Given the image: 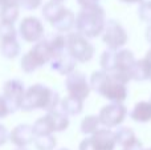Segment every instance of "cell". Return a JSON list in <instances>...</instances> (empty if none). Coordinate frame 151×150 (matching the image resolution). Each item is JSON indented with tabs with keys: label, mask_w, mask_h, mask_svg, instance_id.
<instances>
[{
	"label": "cell",
	"mask_w": 151,
	"mask_h": 150,
	"mask_svg": "<svg viewBox=\"0 0 151 150\" xmlns=\"http://www.w3.org/2000/svg\"><path fill=\"white\" fill-rule=\"evenodd\" d=\"M89 82L91 90L109 100L110 102H123L129 96L127 84L102 69L93 72Z\"/></svg>",
	"instance_id": "6da1fadb"
},
{
	"label": "cell",
	"mask_w": 151,
	"mask_h": 150,
	"mask_svg": "<svg viewBox=\"0 0 151 150\" xmlns=\"http://www.w3.org/2000/svg\"><path fill=\"white\" fill-rule=\"evenodd\" d=\"M106 24V12L98 4H89L81 7L76 16V29L78 33L88 39H96L101 36Z\"/></svg>",
	"instance_id": "7a4b0ae2"
},
{
	"label": "cell",
	"mask_w": 151,
	"mask_h": 150,
	"mask_svg": "<svg viewBox=\"0 0 151 150\" xmlns=\"http://www.w3.org/2000/svg\"><path fill=\"white\" fill-rule=\"evenodd\" d=\"M58 105H60V96L55 89L44 84H33L28 89H25V94H24L20 110L50 112L57 109Z\"/></svg>",
	"instance_id": "3957f363"
},
{
	"label": "cell",
	"mask_w": 151,
	"mask_h": 150,
	"mask_svg": "<svg viewBox=\"0 0 151 150\" xmlns=\"http://www.w3.org/2000/svg\"><path fill=\"white\" fill-rule=\"evenodd\" d=\"M41 13L45 20L61 33H68L76 25V15L63 3L50 0L42 5Z\"/></svg>",
	"instance_id": "277c9868"
},
{
	"label": "cell",
	"mask_w": 151,
	"mask_h": 150,
	"mask_svg": "<svg viewBox=\"0 0 151 150\" xmlns=\"http://www.w3.org/2000/svg\"><path fill=\"white\" fill-rule=\"evenodd\" d=\"M55 52H53L52 47L45 39L40 40V41L35 43L33 47L24 53L23 57L20 60L21 71L25 73H33L42 65L50 63L55 58Z\"/></svg>",
	"instance_id": "5b68a950"
},
{
	"label": "cell",
	"mask_w": 151,
	"mask_h": 150,
	"mask_svg": "<svg viewBox=\"0 0 151 150\" xmlns=\"http://www.w3.org/2000/svg\"><path fill=\"white\" fill-rule=\"evenodd\" d=\"M69 116L57 108L55 110L47 112L42 117L37 118L32 128L35 136H47L64 132L69 128Z\"/></svg>",
	"instance_id": "8992f818"
},
{
	"label": "cell",
	"mask_w": 151,
	"mask_h": 150,
	"mask_svg": "<svg viewBox=\"0 0 151 150\" xmlns=\"http://www.w3.org/2000/svg\"><path fill=\"white\" fill-rule=\"evenodd\" d=\"M66 50L77 63H88L93 58L96 48L88 37L78 32H68L66 33Z\"/></svg>",
	"instance_id": "52a82bcc"
},
{
	"label": "cell",
	"mask_w": 151,
	"mask_h": 150,
	"mask_svg": "<svg viewBox=\"0 0 151 150\" xmlns=\"http://www.w3.org/2000/svg\"><path fill=\"white\" fill-rule=\"evenodd\" d=\"M101 36L105 45L109 49H113V50H118L121 48H123L129 41L127 31H126L125 27L119 21L114 20V19L106 20L105 29Z\"/></svg>",
	"instance_id": "ba28073f"
},
{
	"label": "cell",
	"mask_w": 151,
	"mask_h": 150,
	"mask_svg": "<svg viewBox=\"0 0 151 150\" xmlns=\"http://www.w3.org/2000/svg\"><path fill=\"white\" fill-rule=\"evenodd\" d=\"M117 146L115 134L111 129H98L91 136L83 138L78 145V150H114Z\"/></svg>",
	"instance_id": "9c48e42d"
},
{
	"label": "cell",
	"mask_w": 151,
	"mask_h": 150,
	"mask_svg": "<svg viewBox=\"0 0 151 150\" xmlns=\"http://www.w3.org/2000/svg\"><path fill=\"white\" fill-rule=\"evenodd\" d=\"M127 108L123 105V102H110L101 108L98 118L101 126L107 128V129H114L123 124V121L127 117Z\"/></svg>",
	"instance_id": "30bf717a"
},
{
	"label": "cell",
	"mask_w": 151,
	"mask_h": 150,
	"mask_svg": "<svg viewBox=\"0 0 151 150\" xmlns=\"http://www.w3.org/2000/svg\"><path fill=\"white\" fill-rule=\"evenodd\" d=\"M135 56L131 50L121 48V49L115 50V58H114V69H113L111 74L122 80L123 82L129 84L131 80V74H133V68L135 65Z\"/></svg>",
	"instance_id": "8fae6325"
},
{
	"label": "cell",
	"mask_w": 151,
	"mask_h": 150,
	"mask_svg": "<svg viewBox=\"0 0 151 150\" xmlns=\"http://www.w3.org/2000/svg\"><path fill=\"white\" fill-rule=\"evenodd\" d=\"M19 35L25 43L35 44L44 39L45 36V28L42 21L36 16H27L21 20L19 25Z\"/></svg>",
	"instance_id": "7c38bea8"
},
{
	"label": "cell",
	"mask_w": 151,
	"mask_h": 150,
	"mask_svg": "<svg viewBox=\"0 0 151 150\" xmlns=\"http://www.w3.org/2000/svg\"><path fill=\"white\" fill-rule=\"evenodd\" d=\"M24 94H25V87H24V82L21 80L11 79L7 80L3 85V97L7 101L11 113L20 110Z\"/></svg>",
	"instance_id": "4fadbf2b"
},
{
	"label": "cell",
	"mask_w": 151,
	"mask_h": 150,
	"mask_svg": "<svg viewBox=\"0 0 151 150\" xmlns=\"http://www.w3.org/2000/svg\"><path fill=\"white\" fill-rule=\"evenodd\" d=\"M65 88L69 96L81 98L85 101L91 92L90 82L86 79V74L76 69L70 74H68L65 79Z\"/></svg>",
	"instance_id": "5bb4252c"
},
{
	"label": "cell",
	"mask_w": 151,
	"mask_h": 150,
	"mask_svg": "<svg viewBox=\"0 0 151 150\" xmlns=\"http://www.w3.org/2000/svg\"><path fill=\"white\" fill-rule=\"evenodd\" d=\"M35 133L33 128L29 124L16 125L9 132V141L16 148H27L28 145L33 144Z\"/></svg>",
	"instance_id": "9a60e30c"
},
{
	"label": "cell",
	"mask_w": 151,
	"mask_h": 150,
	"mask_svg": "<svg viewBox=\"0 0 151 150\" xmlns=\"http://www.w3.org/2000/svg\"><path fill=\"white\" fill-rule=\"evenodd\" d=\"M115 134V141L117 145H119L122 149H129V150H142V142L137 138L135 133L131 128L122 126L114 132Z\"/></svg>",
	"instance_id": "2e32d148"
},
{
	"label": "cell",
	"mask_w": 151,
	"mask_h": 150,
	"mask_svg": "<svg viewBox=\"0 0 151 150\" xmlns=\"http://www.w3.org/2000/svg\"><path fill=\"white\" fill-rule=\"evenodd\" d=\"M76 65H77V61L69 55L68 50H64L63 53L57 55L50 61V68H52V71L57 72V73L63 74V76H68L72 72H74Z\"/></svg>",
	"instance_id": "e0dca14e"
},
{
	"label": "cell",
	"mask_w": 151,
	"mask_h": 150,
	"mask_svg": "<svg viewBox=\"0 0 151 150\" xmlns=\"http://www.w3.org/2000/svg\"><path fill=\"white\" fill-rule=\"evenodd\" d=\"M130 118L139 124H146L151 121V101H139L134 105L130 112Z\"/></svg>",
	"instance_id": "ac0fdd59"
},
{
	"label": "cell",
	"mask_w": 151,
	"mask_h": 150,
	"mask_svg": "<svg viewBox=\"0 0 151 150\" xmlns=\"http://www.w3.org/2000/svg\"><path fill=\"white\" fill-rule=\"evenodd\" d=\"M60 109L68 116H78L83 110V100L68 94L60 100Z\"/></svg>",
	"instance_id": "d6986e66"
},
{
	"label": "cell",
	"mask_w": 151,
	"mask_h": 150,
	"mask_svg": "<svg viewBox=\"0 0 151 150\" xmlns=\"http://www.w3.org/2000/svg\"><path fill=\"white\" fill-rule=\"evenodd\" d=\"M151 79V65L145 58L135 61V65L133 68L131 80L133 81H150Z\"/></svg>",
	"instance_id": "ffe728a7"
},
{
	"label": "cell",
	"mask_w": 151,
	"mask_h": 150,
	"mask_svg": "<svg viewBox=\"0 0 151 150\" xmlns=\"http://www.w3.org/2000/svg\"><path fill=\"white\" fill-rule=\"evenodd\" d=\"M21 52V47L17 39H9L0 41V53L5 58H16Z\"/></svg>",
	"instance_id": "44dd1931"
},
{
	"label": "cell",
	"mask_w": 151,
	"mask_h": 150,
	"mask_svg": "<svg viewBox=\"0 0 151 150\" xmlns=\"http://www.w3.org/2000/svg\"><path fill=\"white\" fill-rule=\"evenodd\" d=\"M99 126H101V122H99L98 116H96V114H89V116H86L85 118L81 121L80 130L82 134L91 136L93 133H96L97 130L99 129Z\"/></svg>",
	"instance_id": "7402d4cb"
},
{
	"label": "cell",
	"mask_w": 151,
	"mask_h": 150,
	"mask_svg": "<svg viewBox=\"0 0 151 150\" xmlns=\"http://www.w3.org/2000/svg\"><path fill=\"white\" fill-rule=\"evenodd\" d=\"M20 15V5H5L0 7V21L15 24Z\"/></svg>",
	"instance_id": "603a6c76"
},
{
	"label": "cell",
	"mask_w": 151,
	"mask_h": 150,
	"mask_svg": "<svg viewBox=\"0 0 151 150\" xmlns=\"http://www.w3.org/2000/svg\"><path fill=\"white\" fill-rule=\"evenodd\" d=\"M33 145L37 150H55V148L57 146V140L53 134L35 136Z\"/></svg>",
	"instance_id": "cb8c5ba5"
},
{
	"label": "cell",
	"mask_w": 151,
	"mask_h": 150,
	"mask_svg": "<svg viewBox=\"0 0 151 150\" xmlns=\"http://www.w3.org/2000/svg\"><path fill=\"white\" fill-rule=\"evenodd\" d=\"M114 58H115V50L109 49V48L106 50H104L101 57H99V65H101L102 71L111 73L113 69H114Z\"/></svg>",
	"instance_id": "d4e9b609"
},
{
	"label": "cell",
	"mask_w": 151,
	"mask_h": 150,
	"mask_svg": "<svg viewBox=\"0 0 151 150\" xmlns=\"http://www.w3.org/2000/svg\"><path fill=\"white\" fill-rule=\"evenodd\" d=\"M9 39H17V31L15 28V24L0 21V41Z\"/></svg>",
	"instance_id": "484cf974"
},
{
	"label": "cell",
	"mask_w": 151,
	"mask_h": 150,
	"mask_svg": "<svg viewBox=\"0 0 151 150\" xmlns=\"http://www.w3.org/2000/svg\"><path fill=\"white\" fill-rule=\"evenodd\" d=\"M138 16L143 23L151 24V0H143L138 7Z\"/></svg>",
	"instance_id": "4316f807"
},
{
	"label": "cell",
	"mask_w": 151,
	"mask_h": 150,
	"mask_svg": "<svg viewBox=\"0 0 151 150\" xmlns=\"http://www.w3.org/2000/svg\"><path fill=\"white\" fill-rule=\"evenodd\" d=\"M42 0H20V7L27 11H35L42 5Z\"/></svg>",
	"instance_id": "83f0119b"
},
{
	"label": "cell",
	"mask_w": 151,
	"mask_h": 150,
	"mask_svg": "<svg viewBox=\"0 0 151 150\" xmlns=\"http://www.w3.org/2000/svg\"><path fill=\"white\" fill-rule=\"evenodd\" d=\"M8 114H11V110H9V108H8V104H7V101L4 100L3 94H0V120L5 118Z\"/></svg>",
	"instance_id": "f1b7e54d"
},
{
	"label": "cell",
	"mask_w": 151,
	"mask_h": 150,
	"mask_svg": "<svg viewBox=\"0 0 151 150\" xmlns=\"http://www.w3.org/2000/svg\"><path fill=\"white\" fill-rule=\"evenodd\" d=\"M7 141H9V133H8L7 128L4 125L0 124V146L5 145Z\"/></svg>",
	"instance_id": "f546056e"
},
{
	"label": "cell",
	"mask_w": 151,
	"mask_h": 150,
	"mask_svg": "<svg viewBox=\"0 0 151 150\" xmlns=\"http://www.w3.org/2000/svg\"><path fill=\"white\" fill-rule=\"evenodd\" d=\"M20 5V0H0V7L5 5Z\"/></svg>",
	"instance_id": "4dcf8cb0"
},
{
	"label": "cell",
	"mask_w": 151,
	"mask_h": 150,
	"mask_svg": "<svg viewBox=\"0 0 151 150\" xmlns=\"http://www.w3.org/2000/svg\"><path fill=\"white\" fill-rule=\"evenodd\" d=\"M99 0H77V3L80 4V7L83 5H89V4H94V3H98Z\"/></svg>",
	"instance_id": "1f68e13d"
},
{
	"label": "cell",
	"mask_w": 151,
	"mask_h": 150,
	"mask_svg": "<svg viewBox=\"0 0 151 150\" xmlns=\"http://www.w3.org/2000/svg\"><path fill=\"white\" fill-rule=\"evenodd\" d=\"M145 36H146L147 43L151 45V24H149V27L146 28V33H145Z\"/></svg>",
	"instance_id": "d6a6232c"
},
{
	"label": "cell",
	"mask_w": 151,
	"mask_h": 150,
	"mask_svg": "<svg viewBox=\"0 0 151 150\" xmlns=\"http://www.w3.org/2000/svg\"><path fill=\"white\" fill-rule=\"evenodd\" d=\"M121 1L125 4H141L143 0H121Z\"/></svg>",
	"instance_id": "836d02e7"
},
{
	"label": "cell",
	"mask_w": 151,
	"mask_h": 150,
	"mask_svg": "<svg viewBox=\"0 0 151 150\" xmlns=\"http://www.w3.org/2000/svg\"><path fill=\"white\" fill-rule=\"evenodd\" d=\"M143 58H145V60H146L147 63H149L150 65H151V48H150V49H149V50H147V52H146V56H145Z\"/></svg>",
	"instance_id": "e575fe53"
},
{
	"label": "cell",
	"mask_w": 151,
	"mask_h": 150,
	"mask_svg": "<svg viewBox=\"0 0 151 150\" xmlns=\"http://www.w3.org/2000/svg\"><path fill=\"white\" fill-rule=\"evenodd\" d=\"M15 150H29L28 148H16Z\"/></svg>",
	"instance_id": "d590c367"
},
{
	"label": "cell",
	"mask_w": 151,
	"mask_h": 150,
	"mask_svg": "<svg viewBox=\"0 0 151 150\" xmlns=\"http://www.w3.org/2000/svg\"><path fill=\"white\" fill-rule=\"evenodd\" d=\"M53 1H58V3H63V1H65V0H53Z\"/></svg>",
	"instance_id": "8d00e7d4"
},
{
	"label": "cell",
	"mask_w": 151,
	"mask_h": 150,
	"mask_svg": "<svg viewBox=\"0 0 151 150\" xmlns=\"http://www.w3.org/2000/svg\"><path fill=\"white\" fill-rule=\"evenodd\" d=\"M58 150H69V149H66V148H63V149H58Z\"/></svg>",
	"instance_id": "74e56055"
},
{
	"label": "cell",
	"mask_w": 151,
	"mask_h": 150,
	"mask_svg": "<svg viewBox=\"0 0 151 150\" xmlns=\"http://www.w3.org/2000/svg\"><path fill=\"white\" fill-rule=\"evenodd\" d=\"M142 150H151V148H149V149H142Z\"/></svg>",
	"instance_id": "f35d334b"
},
{
	"label": "cell",
	"mask_w": 151,
	"mask_h": 150,
	"mask_svg": "<svg viewBox=\"0 0 151 150\" xmlns=\"http://www.w3.org/2000/svg\"><path fill=\"white\" fill-rule=\"evenodd\" d=\"M122 150H129V149H122Z\"/></svg>",
	"instance_id": "ab89813d"
},
{
	"label": "cell",
	"mask_w": 151,
	"mask_h": 150,
	"mask_svg": "<svg viewBox=\"0 0 151 150\" xmlns=\"http://www.w3.org/2000/svg\"><path fill=\"white\" fill-rule=\"evenodd\" d=\"M150 101H151V97H150Z\"/></svg>",
	"instance_id": "60d3db41"
}]
</instances>
